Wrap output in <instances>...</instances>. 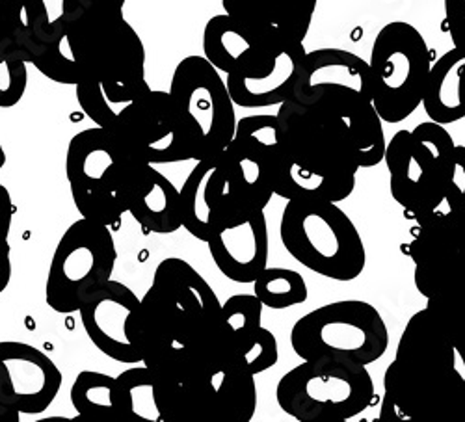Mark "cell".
I'll use <instances>...</instances> for the list:
<instances>
[{
	"label": "cell",
	"instance_id": "cell-1",
	"mask_svg": "<svg viewBox=\"0 0 465 422\" xmlns=\"http://www.w3.org/2000/svg\"><path fill=\"white\" fill-rule=\"evenodd\" d=\"M278 151L274 157L276 196L328 200L352 196L360 170L385 157L383 122L372 97L330 88L289 99L278 110Z\"/></svg>",
	"mask_w": 465,
	"mask_h": 422
},
{
	"label": "cell",
	"instance_id": "cell-2",
	"mask_svg": "<svg viewBox=\"0 0 465 422\" xmlns=\"http://www.w3.org/2000/svg\"><path fill=\"white\" fill-rule=\"evenodd\" d=\"M134 328L142 365L159 388H184L237 358L216 292L179 257L154 268Z\"/></svg>",
	"mask_w": 465,
	"mask_h": 422
},
{
	"label": "cell",
	"instance_id": "cell-3",
	"mask_svg": "<svg viewBox=\"0 0 465 422\" xmlns=\"http://www.w3.org/2000/svg\"><path fill=\"white\" fill-rule=\"evenodd\" d=\"M380 422H465V319L426 305L383 374Z\"/></svg>",
	"mask_w": 465,
	"mask_h": 422
},
{
	"label": "cell",
	"instance_id": "cell-4",
	"mask_svg": "<svg viewBox=\"0 0 465 422\" xmlns=\"http://www.w3.org/2000/svg\"><path fill=\"white\" fill-rule=\"evenodd\" d=\"M147 162L115 129L76 132L65 152V177L83 218L118 229L136 196Z\"/></svg>",
	"mask_w": 465,
	"mask_h": 422
},
{
	"label": "cell",
	"instance_id": "cell-5",
	"mask_svg": "<svg viewBox=\"0 0 465 422\" xmlns=\"http://www.w3.org/2000/svg\"><path fill=\"white\" fill-rule=\"evenodd\" d=\"M65 47L79 71V84H92L115 112L151 90L143 42L124 10H86L69 30Z\"/></svg>",
	"mask_w": 465,
	"mask_h": 422
},
{
	"label": "cell",
	"instance_id": "cell-6",
	"mask_svg": "<svg viewBox=\"0 0 465 422\" xmlns=\"http://www.w3.org/2000/svg\"><path fill=\"white\" fill-rule=\"evenodd\" d=\"M278 116H248L237 123L232 142L214 155L209 201L214 227L232 216L264 211L276 194L274 157Z\"/></svg>",
	"mask_w": 465,
	"mask_h": 422
},
{
	"label": "cell",
	"instance_id": "cell-7",
	"mask_svg": "<svg viewBox=\"0 0 465 422\" xmlns=\"http://www.w3.org/2000/svg\"><path fill=\"white\" fill-rule=\"evenodd\" d=\"M280 239L294 260L331 281H354L365 270L363 239L351 216L335 201H287Z\"/></svg>",
	"mask_w": 465,
	"mask_h": 422
},
{
	"label": "cell",
	"instance_id": "cell-8",
	"mask_svg": "<svg viewBox=\"0 0 465 422\" xmlns=\"http://www.w3.org/2000/svg\"><path fill=\"white\" fill-rule=\"evenodd\" d=\"M454 147L450 132L436 122L399 131L387 142L383 161L391 177V196L408 220L419 223L445 203Z\"/></svg>",
	"mask_w": 465,
	"mask_h": 422
},
{
	"label": "cell",
	"instance_id": "cell-9",
	"mask_svg": "<svg viewBox=\"0 0 465 422\" xmlns=\"http://www.w3.org/2000/svg\"><path fill=\"white\" fill-rule=\"evenodd\" d=\"M282 411L300 422H344L367 411L374 400L367 365L352 361H302L276 388Z\"/></svg>",
	"mask_w": 465,
	"mask_h": 422
},
{
	"label": "cell",
	"instance_id": "cell-10",
	"mask_svg": "<svg viewBox=\"0 0 465 422\" xmlns=\"http://www.w3.org/2000/svg\"><path fill=\"white\" fill-rule=\"evenodd\" d=\"M291 347L302 361L333 359L369 367L390 348V331L372 303L341 299L296 320Z\"/></svg>",
	"mask_w": 465,
	"mask_h": 422
},
{
	"label": "cell",
	"instance_id": "cell-11",
	"mask_svg": "<svg viewBox=\"0 0 465 422\" xmlns=\"http://www.w3.org/2000/svg\"><path fill=\"white\" fill-rule=\"evenodd\" d=\"M434 64L424 35L406 21L387 23L371 49L372 104L383 123H402L422 104Z\"/></svg>",
	"mask_w": 465,
	"mask_h": 422
},
{
	"label": "cell",
	"instance_id": "cell-12",
	"mask_svg": "<svg viewBox=\"0 0 465 422\" xmlns=\"http://www.w3.org/2000/svg\"><path fill=\"white\" fill-rule=\"evenodd\" d=\"M402 253L426 305L465 319V212H434L419 221Z\"/></svg>",
	"mask_w": 465,
	"mask_h": 422
},
{
	"label": "cell",
	"instance_id": "cell-13",
	"mask_svg": "<svg viewBox=\"0 0 465 422\" xmlns=\"http://www.w3.org/2000/svg\"><path fill=\"white\" fill-rule=\"evenodd\" d=\"M118 260L110 227L83 218L56 244L45 285V301L58 315L79 313L83 301L108 283Z\"/></svg>",
	"mask_w": 465,
	"mask_h": 422
},
{
	"label": "cell",
	"instance_id": "cell-14",
	"mask_svg": "<svg viewBox=\"0 0 465 422\" xmlns=\"http://www.w3.org/2000/svg\"><path fill=\"white\" fill-rule=\"evenodd\" d=\"M170 93L188 123L193 162L220 155L237 132L235 101L220 71L205 58L190 54L173 69Z\"/></svg>",
	"mask_w": 465,
	"mask_h": 422
},
{
	"label": "cell",
	"instance_id": "cell-15",
	"mask_svg": "<svg viewBox=\"0 0 465 422\" xmlns=\"http://www.w3.org/2000/svg\"><path fill=\"white\" fill-rule=\"evenodd\" d=\"M115 131L147 164L193 161L190 129L170 90H147L129 103L120 112Z\"/></svg>",
	"mask_w": 465,
	"mask_h": 422
},
{
	"label": "cell",
	"instance_id": "cell-16",
	"mask_svg": "<svg viewBox=\"0 0 465 422\" xmlns=\"http://www.w3.org/2000/svg\"><path fill=\"white\" fill-rule=\"evenodd\" d=\"M62 372L40 348L19 340H0V422L42 415L56 400Z\"/></svg>",
	"mask_w": 465,
	"mask_h": 422
},
{
	"label": "cell",
	"instance_id": "cell-17",
	"mask_svg": "<svg viewBox=\"0 0 465 422\" xmlns=\"http://www.w3.org/2000/svg\"><path fill=\"white\" fill-rule=\"evenodd\" d=\"M307 51L303 44L262 42L227 73V90L237 106H280L294 93Z\"/></svg>",
	"mask_w": 465,
	"mask_h": 422
},
{
	"label": "cell",
	"instance_id": "cell-18",
	"mask_svg": "<svg viewBox=\"0 0 465 422\" xmlns=\"http://www.w3.org/2000/svg\"><path fill=\"white\" fill-rule=\"evenodd\" d=\"M140 303L127 285L112 280L83 301V328L99 352L118 363H142L134 328Z\"/></svg>",
	"mask_w": 465,
	"mask_h": 422
},
{
	"label": "cell",
	"instance_id": "cell-19",
	"mask_svg": "<svg viewBox=\"0 0 465 422\" xmlns=\"http://www.w3.org/2000/svg\"><path fill=\"white\" fill-rule=\"evenodd\" d=\"M218 270L232 283H253L268 266L264 211L220 221L207 240Z\"/></svg>",
	"mask_w": 465,
	"mask_h": 422
},
{
	"label": "cell",
	"instance_id": "cell-20",
	"mask_svg": "<svg viewBox=\"0 0 465 422\" xmlns=\"http://www.w3.org/2000/svg\"><path fill=\"white\" fill-rule=\"evenodd\" d=\"M319 0H222V8L266 42L303 44Z\"/></svg>",
	"mask_w": 465,
	"mask_h": 422
},
{
	"label": "cell",
	"instance_id": "cell-21",
	"mask_svg": "<svg viewBox=\"0 0 465 422\" xmlns=\"http://www.w3.org/2000/svg\"><path fill=\"white\" fill-rule=\"evenodd\" d=\"M328 88H351L372 97L369 62L342 49L307 53L291 99H302Z\"/></svg>",
	"mask_w": 465,
	"mask_h": 422
},
{
	"label": "cell",
	"instance_id": "cell-22",
	"mask_svg": "<svg viewBox=\"0 0 465 422\" xmlns=\"http://www.w3.org/2000/svg\"><path fill=\"white\" fill-rule=\"evenodd\" d=\"M129 214L145 233L172 235L183 227L181 190L164 173L149 164Z\"/></svg>",
	"mask_w": 465,
	"mask_h": 422
},
{
	"label": "cell",
	"instance_id": "cell-23",
	"mask_svg": "<svg viewBox=\"0 0 465 422\" xmlns=\"http://www.w3.org/2000/svg\"><path fill=\"white\" fill-rule=\"evenodd\" d=\"M86 10L84 0H30L28 28L17 37L28 62L35 54L62 47L69 30Z\"/></svg>",
	"mask_w": 465,
	"mask_h": 422
},
{
	"label": "cell",
	"instance_id": "cell-24",
	"mask_svg": "<svg viewBox=\"0 0 465 422\" xmlns=\"http://www.w3.org/2000/svg\"><path fill=\"white\" fill-rule=\"evenodd\" d=\"M463 65L465 54L456 47L447 51L432 64L429 83H426L422 97V108L430 122H436L440 125H450L465 118L460 93Z\"/></svg>",
	"mask_w": 465,
	"mask_h": 422
},
{
	"label": "cell",
	"instance_id": "cell-25",
	"mask_svg": "<svg viewBox=\"0 0 465 422\" xmlns=\"http://www.w3.org/2000/svg\"><path fill=\"white\" fill-rule=\"evenodd\" d=\"M262 42L266 40L259 34L223 12L211 17L203 28V56L227 74L253 45Z\"/></svg>",
	"mask_w": 465,
	"mask_h": 422
},
{
	"label": "cell",
	"instance_id": "cell-26",
	"mask_svg": "<svg viewBox=\"0 0 465 422\" xmlns=\"http://www.w3.org/2000/svg\"><path fill=\"white\" fill-rule=\"evenodd\" d=\"M69 398L74 411L83 418L99 422L122 420L118 378L95 370H83L73 381Z\"/></svg>",
	"mask_w": 465,
	"mask_h": 422
},
{
	"label": "cell",
	"instance_id": "cell-27",
	"mask_svg": "<svg viewBox=\"0 0 465 422\" xmlns=\"http://www.w3.org/2000/svg\"><path fill=\"white\" fill-rule=\"evenodd\" d=\"M213 166L214 157L198 161L181 188L183 227L193 239L202 242H207L214 231V216L209 201V179Z\"/></svg>",
	"mask_w": 465,
	"mask_h": 422
},
{
	"label": "cell",
	"instance_id": "cell-28",
	"mask_svg": "<svg viewBox=\"0 0 465 422\" xmlns=\"http://www.w3.org/2000/svg\"><path fill=\"white\" fill-rule=\"evenodd\" d=\"M118 378L122 420L131 422H164L157 400L154 378L145 365L124 370Z\"/></svg>",
	"mask_w": 465,
	"mask_h": 422
},
{
	"label": "cell",
	"instance_id": "cell-29",
	"mask_svg": "<svg viewBox=\"0 0 465 422\" xmlns=\"http://www.w3.org/2000/svg\"><path fill=\"white\" fill-rule=\"evenodd\" d=\"M253 294L268 309L283 311L307 299L309 290L302 274L291 268H264L253 281Z\"/></svg>",
	"mask_w": 465,
	"mask_h": 422
},
{
	"label": "cell",
	"instance_id": "cell-30",
	"mask_svg": "<svg viewBox=\"0 0 465 422\" xmlns=\"http://www.w3.org/2000/svg\"><path fill=\"white\" fill-rule=\"evenodd\" d=\"M28 56L19 40H0V108L17 106L28 86Z\"/></svg>",
	"mask_w": 465,
	"mask_h": 422
},
{
	"label": "cell",
	"instance_id": "cell-31",
	"mask_svg": "<svg viewBox=\"0 0 465 422\" xmlns=\"http://www.w3.org/2000/svg\"><path fill=\"white\" fill-rule=\"evenodd\" d=\"M264 305L255 294H235L222 303L223 320L232 340V348L262 326Z\"/></svg>",
	"mask_w": 465,
	"mask_h": 422
},
{
	"label": "cell",
	"instance_id": "cell-32",
	"mask_svg": "<svg viewBox=\"0 0 465 422\" xmlns=\"http://www.w3.org/2000/svg\"><path fill=\"white\" fill-rule=\"evenodd\" d=\"M235 354L246 365V368L257 376L278 365V359H280L278 339L272 331L261 326L253 335H250L248 339L237 344Z\"/></svg>",
	"mask_w": 465,
	"mask_h": 422
},
{
	"label": "cell",
	"instance_id": "cell-33",
	"mask_svg": "<svg viewBox=\"0 0 465 422\" xmlns=\"http://www.w3.org/2000/svg\"><path fill=\"white\" fill-rule=\"evenodd\" d=\"M30 0H0V40H17L28 28Z\"/></svg>",
	"mask_w": 465,
	"mask_h": 422
},
{
	"label": "cell",
	"instance_id": "cell-34",
	"mask_svg": "<svg viewBox=\"0 0 465 422\" xmlns=\"http://www.w3.org/2000/svg\"><path fill=\"white\" fill-rule=\"evenodd\" d=\"M445 205L450 212H465V147L458 143L454 147Z\"/></svg>",
	"mask_w": 465,
	"mask_h": 422
},
{
	"label": "cell",
	"instance_id": "cell-35",
	"mask_svg": "<svg viewBox=\"0 0 465 422\" xmlns=\"http://www.w3.org/2000/svg\"><path fill=\"white\" fill-rule=\"evenodd\" d=\"M445 26L452 45L465 54V0H443Z\"/></svg>",
	"mask_w": 465,
	"mask_h": 422
},
{
	"label": "cell",
	"instance_id": "cell-36",
	"mask_svg": "<svg viewBox=\"0 0 465 422\" xmlns=\"http://www.w3.org/2000/svg\"><path fill=\"white\" fill-rule=\"evenodd\" d=\"M12 221H14L12 194L5 184H0V237H5V239L10 237Z\"/></svg>",
	"mask_w": 465,
	"mask_h": 422
},
{
	"label": "cell",
	"instance_id": "cell-37",
	"mask_svg": "<svg viewBox=\"0 0 465 422\" xmlns=\"http://www.w3.org/2000/svg\"><path fill=\"white\" fill-rule=\"evenodd\" d=\"M12 280V248L8 239L0 237V294H3Z\"/></svg>",
	"mask_w": 465,
	"mask_h": 422
},
{
	"label": "cell",
	"instance_id": "cell-38",
	"mask_svg": "<svg viewBox=\"0 0 465 422\" xmlns=\"http://www.w3.org/2000/svg\"><path fill=\"white\" fill-rule=\"evenodd\" d=\"M127 0H84L86 8H103V10H124Z\"/></svg>",
	"mask_w": 465,
	"mask_h": 422
},
{
	"label": "cell",
	"instance_id": "cell-39",
	"mask_svg": "<svg viewBox=\"0 0 465 422\" xmlns=\"http://www.w3.org/2000/svg\"><path fill=\"white\" fill-rule=\"evenodd\" d=\"M460 93H461V104L465 110V65L461 69V81H460Z\"/></svg>",
	"mask_w": 465,
	"mask_h": 422
},
{
	"label": "cell",
	"instance_id": "cell-40",
	"mask_svg": "<svg viewBox=\"0 0 465 422\" xmlns=\"http://www.w3.org/2000/svg\"><path fill=\"white\" fill-rule=\"evenodd\" d=\"M5 164H6V151H5L3 143H0V170L5 168Z\"/></svg>",
	"mask_w": 465,
	"mask_h": 422
}]
</instances>
